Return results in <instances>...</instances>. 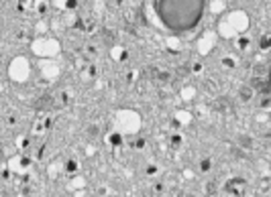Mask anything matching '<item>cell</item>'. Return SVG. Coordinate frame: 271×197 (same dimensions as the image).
<instances>
[{"instance_id": "cell-2", "label": "cell", "mask_w": 271, "mask_h": 197, "mask_svg": "<svg viewBox=\"0 0 271 197\" xmlns=\"http://www.w3.org/2000/svg\"><path fill=\"white\" fill-rule=\"evenodd\" d=\"M76 169H78V163H76V160H69V163H67V171H69V173H74Z\"/></svg>"}, {"instance_id": "cell-1", "label": "cell", "mask_w": 271, "mask_h": 197, "mask_svg": "<svg viewBox=\"0 0 271 197\" xmlns=\"http://www.w3.org/2000/svg\"><path fill=\"white\" fill-rule=\"evenodd\" d=\"M51 102H49V98H41V102H37V108H47Z\"/></svg>"}]
</instances>
